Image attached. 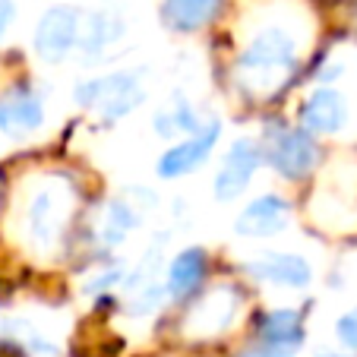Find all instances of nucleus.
<instances>
[{
    "label": "nucleus",
    "mask_w": 357,
    "mask_h": 357,
    "mask_svg": "<svg viewBox=\"0 0 357 357\" xmlns=\"http://www.w3.org/2000/svg\"><path fill=\"white\" fill-rule=\"evenodd\" d=\"M263 162H269L288 181H303L319 165V146L303 127L269 123L263 142Z\"/></svg>",
    "instance_id": "nucleus-4"
},
{
    "label": "nucleus",
    "mask_w": 357,
    "mask_h": 357,
    "mask_svg": "<svg viewBox=\"0 0 357 357\" xmlns=\"http://www.w3.org/2000/svg\"><path fill=\"white\" fill-rule=\"evenodd\" d=\"M319 357H342V354H319Z\"/></svg>",
    "instance_id": "nucleus-21"
},
{
    "label": "nucleus",
    "mask_w": 357,
    "mask_h": 357,
    "mask_svg": "<svg viewBox=\"0 0 357 357\" xmlns=\"http://www.w3.org/2000/svg\"><path fill=\"white\" fill-rule=\"evenodd\" d=\"M303 344V313L294 307H275L257 319V338L241 357H294Z\"/></svg>",
    "instance_id": "nucleus-5"
},
{
    "label": "nucleus",
    "mask_w": 357,
    "mask_h": 357,
    "mask_svg": "<svg viewBox=\"0 0 357 357\" xmlns=\"http://www.w3.org/2000/svg\"><path fill=\"white\" fill-rule=\"evenodd\" d=\"M45 127V101L35 89L16 86L0 95V133L32 136Z\"/></svg>",
    "instance_id": "nucleus-13"
},
{
    "label": "nucleus",
    "mask_w": 357,
    "mask_h": 357,
    "mask_svg": "<svg viewBox=\"0 0 357 357\" xmlns=\"http://www.w3.org/2000/svg\"><path fill=\"white\" fill-rule=\"evenodd\" d=\"M335 335H338V342H342L344 348L357 351V310H348L344 317H338Z\"/></svg>",
    "instance_id": "nucleus-19"
},
{
    "label": "nucleus",
    "mask_w": 357,
    "mask_h": 357,
    "mask_svg": "<svg viewBox=\"0 0 357 357\" xmlns=\"http://www.w3.org/2000/svg\"><path fill=\"white\" fill-rule=\"evenodd\" d=\"M263 165V146L257 139H250V136H241L228 146L225 152L222 165H218V174H215V199L222 202H234L243 190L250 187L253 174L259 171Z\"/></svg>",
    "instance_id": "nucleus-8"
},
{
    "label": "nucleus",
    "mask_w": 357,
    "mask_h": 357,
    "mask_svg": "<svg viewBox=\"0 0 357 357\" xmlns=\"http://www.w3.org/2000/svg\"><path fill=\"white\" fill-rule=\"evenodd\" d=\"M202 123H206V121L199 117V111H196L193 105L183 98V95H174V101H171V105H165V108L152 117L155 133L165 136V139H181V136H190V133H196Z\"/></svg>",
    "instance_id": "nucleus-18"
},
{
    "label": "nucleus",
    "mask_w": 357,
    "mask_h": 357,
    "mask_svg": "<svg viewBox=\"0 0 357 357\" xmlns=\"http://www.w3.org/2000/svg\"><path fill=\"white\" fill-rule=\"evenodd\" d=\"M13 20H16V3L13 0H0V38L10 32Z\"/></svg>",
    "instance_id": "nucleus-20"
},
{
    "label": "nucleus",
    "mask_w": 357,
    "mask_h": 357,
    "mask_svg": "<svg viewBox=\"0 0 357 357\" xmlns=\"http://www.w3.org/2000/svg\"><path fill=\"white\" fill-rule=\"evenodd\" d=\"M79 26L82 10L67 7V3L45 10L35 26V54L45 63H63L79 47Z\"/></svg>",
    "instance_id": "nucleus-6"
},
{
    "label": "nucleus",
    "mask_w": 357,
    "mask_h": 357,
    "mask_svg": "<svg viewBox=\"0 0 357 357\" xmlns=\"http://www.w3.org/2000/svg\"><path fill=\"white\" fill-rule=\"evenodd\" d=\"M73 101L82 111L95 114L98 121H123L133 114L146 101V82L133 70H121V73H105L95 79H82L73 89Z\"/></svg>",
    "instance_id": "nucleus-3"
},
{
    "label": "nucleus",
    "mask_w": 357,
    "mask_h": 357,
    "mask_svg": "<svg viewBox=\"0 0 357 357\" xmlns=\"http://www.w3.org/2000/svg\"><path fill=\"white\" fill-rule=\"evenodd\" d=\"M206 269H209L206 250H199V247L181 250V253L171 259L168 272H165V291H168L171 301H183V297H190L193 291H199L202 278H206Z\"/></svg>",
    "instance_id": "nucleus-16"
},
{
    "label": "nucleus",
    "mask_w": 357,
    "mask_h": 357,
    "mask_svg": "<svg viewBox=\"0 0 357 357\" xmlns=\"http://www.w3.org/2000/svg\"><path fill=\"white\" fill-rule=\"evenodd\" d=\"M250 278L282 291H307L313 282V269L301 253H257L247 263Z\"/></svg>",
    "instance_id": "nucleus-10"
},
{
    "label": "nucleus",
    "mask_w": 357,
    "mask_h": 357,
    "mask_svg": "<svg viewBox=\"0 0 357 357\" xmlns=\"http://www.w3.org/2000/svg\"><path fill=\"white\" fill-rule=\"evenodd\" d=\"M301 57V38L291 26L272 22L250 35L237 54V82L253 98H269L294 76Z\"/></svg>",
    "instance_id": "nucleus-1"
},
{
    "label": "nucleus",
    "mask_w": 357,
    "mask_h": 357,
    "mask_svg": "<svg viewBox=\"0 0 357 357\" xmlns=\"http://www.w3.org/2000/svg\"><path fill=\"white\" fill-rule=\"evenodd\" d=\"M222 10V0H165L162 20L171 32H196L209 26Z\"/></svg>",
    "instance_id": "nucleus-17"
},
{
    "label": "nucleus",
    "mask_w": 357,
    "mask_h": 357,
    "mask_svg": "<svg viewBox=\"0 0 357 357\" xmlns=\"http://www.w3.org/2000/svg\"><path fill=\"white\" fill-rule=\"evenodd\" d=\"M241 313V294L231 284H218V288H209L206 294L199 297L193 310L187 313V323L183 329L190 335L209 338V335H222L225 329H231Z\"/></svg>",
    "instance_id": "nucleus-9"
},
{
    "label": "nucleus",
    "mask_w": 357,
    "mask_h": 357,
    "mask_svg": "<svg viewBox=\"0 0 357 357\" xmlns=\"http://www.w3.org/2000/svg\"><path fill=\"white\" fill-rule=\"evenodd\" d=\"M218 139H222V123L218 121L202 123L196 133L181 136V139L171 142L168 152L158 158V165H155L158 177H162V181H181V177L199 171L202 165L209 162L212 152H215Z\"/></svg>",
    "instance_id": "nucleus-7"
},
{
    "label": "nucleus",
    "mask_w": 357,
    "mask_h": 357,
    "mask_svg": "<svg viewBox=\"0 0 357 357\" xmlns=\"http://www.w3.org/2000/svg\"><path fill=\"white\" fill-rule=\"evenodd\" d=\"M142 218H146V206H139L133 199H114L101 209L98 225H95V237H98L101 247H121L142 225Z\"/></svg>",
    "instance_id": "nucleus-15"
},
{
    "label": "nucleus",
    "mask_w": 357,
    "mask_h": 357,
    "mask_svg": "<svg viewBox=\"0 0 357 357\" xmlns=\"http://www.w3.org/2000/svg\"><path fill=\"white\" fill-rule=\"evenodd\" d=\"M127 35V22L121 13L114 10H92V13H82V26H79V51L95 61L105 51L117 45V41Z\"/></svg>",
    "instance_id": "nucleus-14"
},
{
    "label": "nucleus",
    "mask_w": 357,
    "mask_h": 357,
    "mask_svg": "<svg viewBox=\"0 0 357 357\" xmlns=\"http://www.w3.org/2000/svg\"><path fill=\"white\" fill-rule=\"evenodd\" d=\"M76 209V190L63 177H45L29 190V199L22 206L20 231L26 247L35 253H51L67 234V225Z\"/></svg>",
    "instance_id": "nucleus-2"
},
{
    "label": "nucleus",
    "mask_w": 357,
    "mask_h": 357,
    "mask_svg": "<svg viewBox=\"0 0 357 357\" xmlns=\"http://www.w3.org/2000/svg\"><path fill=\"white\" fill-rule=\"evenodd\" d=\"M297 117H301V127L310 136H332L348 123V101L338 89L319 86L303 98Z\"/></svg>",
    "instance_id": "nucleus-12"
},
{
    "label": "nucleus",
    "mask_w": 357,
    "mask_h": 357,
    "mask_svg": "<svg viewBox=\"0 0 357 357\" xmlns=\"http://www.w3.org/2000/svg\"><path fill=\"white\" fill-rule=\"evenodd\" d=\"M288 222H291L288 199H282L275 193H263L241 209V215L234 218V231H237V237L263 241V237L282 234L288 228Z\"/></svg>",
    "instance_id": "nucleus-11"
}]
</instances>
